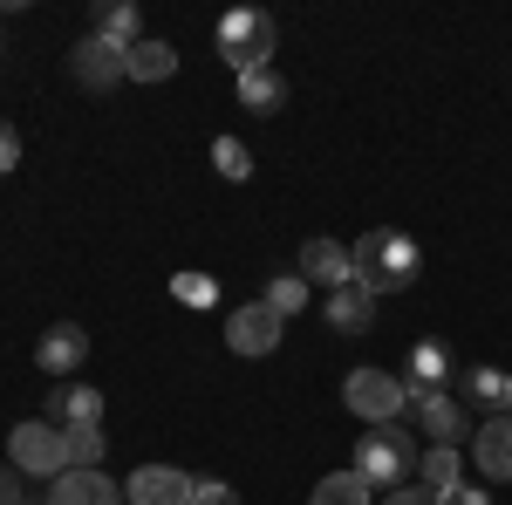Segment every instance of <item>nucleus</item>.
<instances>
[{
    "mask_svg": "<svg viewBox=\"0 0 512 505\" xmlns=\"http://www.w3.org/2000/svg\"><path fill=\"white\" fill-rule=\"evenodd\" d=\"M48 424L55 430H89V424H103V389H89V383H55L48 389Z\"/></svg>",
    "mask_w": 512,
    "mask_h": 505,
    "instance_id": "obj_12",
    "label": "nucleus"
},
{
    "mask_svg": "<svg viewBox=\"0 0 512 505\" xmlns=\"http://www.w3.org/2000/svg\"><path fill=\"white\" fill-rule=\"evenodd\" d=\"M294 273L335 294V287H349V280H355V253L342 246V239H308V246H301V267H294Z\"/></svg>",
    "mask_w": 512,
    "mask_h": 505,
    "instance_id": "obj_13",
    "label": "nucleus"
},
{
    "mask_svg": "<svg viewBox=\"0 0 512 505\" xmlns=\"http://www.w3.org/2000/svg\"><path fill=\"white\" fill-rule=\"evenodd\" d=\"M280 103H287V82H280V69H246V76H239V110L274 117Z\"/></svg>",
    "mask_w": 512,
    "mask_h": 505,
    "instance_id": "obj_20",
    "label": "nucleus"
},
{
    "mask_svg": "<svg viewBox=\"0 0 512 505\" xmlns=\"http://www.w3.org/2000/svg\"><path fill=\"white\" fill-rule=\"evenodd\" d=\"M349 253H355V280H362L376 301H383V294H403V287L417 280V267H424L417 239L396 233V226H376V233H362Z\"/></svg>",
    "mask_w": 512,
    "mask_h": 505,
    "instance_id": "obj_1",
    "label": "nucleus"
},
{
    "mask_svg": "<svg viewBox=\"0 0 512 505\" xmlns=\"http://www.w3.org/2000/svg\"><path fill=\"white\" fill-rule=\"evenodd\" d=\"M89 35L117 41V48H137V41H144V14H137L130 0H103V7L89 14Z\"/></svg>",
    "mask_w": 512,
    "mask_h": 505,
    "instance_id": "obj_18",
    "label": "nucleus"
},
{
    "mask_svg": "<svg viewBox=\"0 0 512 505\" xmlns=\"http://www.w3.org/2000/svg\"><path fill=\"white\" fill-rule=\"evenodd\" d=\"M123 499L130 505H192V478L178 465H137L130 485H123Z\"/></svg>",
    "mask_w": 512,
    "mask_h": 505,
    "instance_id": "obj_10",
    "label": "nucleus"
},
{
    "mask_svg": "<svg viewBox=\"0 0 512 505\" xmlns=\"http://www.w3.org/2000/svg\"><path fill=\"white\" fill-rule=\"evenodd\" d=\"M178 301L205 308V301H212V280H198V273H178Z\"/></svg>",
    "mask_w": 512,
    "mask_h": 505,
    "instance_id": "obj_29",
    "label": "nucleus"
},
{
    "mask_svg": "<svg viewBox=\"0 0 512 505\" xmlns=\"http://www.w3.org/2000/svg\"><path fill=\"white\" fill-rule=\"evenodd\" d=\"M260 301H267V308H274L280 321H294V314L308 308V280H301V273H274V280H267V294H260Z\"/></svg>",
    "mask_w": 512,
    "mask_h": 505,
    "instance_id": "obj_23",
    "label": "nucleus"
},
{
    "mask_svg": "<svg viewBox=\"0 0 512 505\" xmlns=\"http://www.w3.org/2000/svg\"><path fill=\"white\" fill-rule=\"evenodd\" d=\"M342 403H349V417H362V424H396L410 410V389H403V376L362 362V369L342 376Z\"/></svg>",
    "mask_w": 512,
    "mask_h": 505,
    "instance_id": "obj_3",
    "label": "nucleus"
},
{
    "mask_svg": "<svg viewBox=\"0 0 512 505\" xmlns=\"http://www.w3.org/2000/svg\"><path fill=\"white\" fill-rule=\"evenodd\" d=\"M417 444L403 437V424H369V437H355V471H362V485L383 499L396 485H410V471H417Z\"/></svg>",
    "mask_w": 512,
    "mask_h": 505,
    "instance_id": "obj_2",
    "label": "nucleus"
},
{
    "mask_svg": "<svg viewBox=\"0 0 512 505\" xmlns=\"http://www.w3.org/2000/svg\"><path fill=\"white\" fill-rule=\"evenodd\" d=\"M62 437H69V471H103V451H110L103 424H89V430H62Z\"/></svg>",
    "mask_w": 512,
    "mask_h": 505,
    "instance_id": "obj_24",
    "label": "nucleus"
},
{
    "mask_svg": "<svg viewBox=\"0 0 512 505\" xmlns=\"http://www.w3.org/2000/svg\"><path fill=\"white\" fill-rule=\"evenodd\" d=\"M376 505H444V499H437L431 485H417V478H410V485H396V492H383Z\"/></svg>",
    "mask_w": 512,
    "mask_h": 505,
    "instance_id": "obj_27",
    "label": "nucleus"
},
{
    "mask_svg": "<svg viewBox=\"0 0 512 505\" xmlns=\"http://www.w3.org/2000/svg\"><path fill=\"white\" fill-rule=\"evenodd\" d=\"M21 492H14V471H0V505H14Z\"/></svg>",
    "mask_w": 512,
    "mask_h": 505,
    "instance_id": "obj_31",
    "label": "nucleus"
},
{
    "mask_svg": "<svg viewBox=\"0 0 512 505\" xmlns=\"http://www.w3.org/2000/svg\"><path fill=\"white\" fill-rule=\"evenodd\" d=\"M328 328H342V335H369V328H376V294H369L362 280L335 287V294H328Z\"/></svg>",
    "mask_w": 512,
    "mask_h": 505,
    "instance_id": "obj_16",
    "label": "nucleus"
},
{
    "mask_svg": "<svg viewBox=\"0 0 512 505\" xmlns=\"http://www.w3.org/2000/svg\"><path fill=\"white\" fill-rule=\"evenodd\" d=\"M14 164H21V130H14V123L0 117V178H7Z\"/></svg>",
    "mask_w": 512,
    "mask_h": 505,
    "instance_id": "obj_28",
    "label": "nucleus"
},
{
    "mask_svg": "<svg viewBox=\"0 0 512 505\" xmlns=\"http://www.w3.org/2000/svg\"><path fill=\"white\" fill-rule=\"evenodd\" d=\"M472 465L485 471V478H499V485L512 478V417H485V424L472 430Z\"/></svg>",
    "mask_w": 512,
    "mask_h": 505,
    "instance_id": "obj_15",
    "label": "nucleus"
},
{
    "mask_svg": "<svg viewBox=\"0 0 512 505\" xmlns=\"http://www.w3.org/2000/svg\"><path fill=\"white\" fill-rule=\"evenodd\" d=\"M280 335H287V321H280L267 301H239V308L226 314V349L233 355H274Z\"/></svg>",
    "mask_w": 512,
    "mask_h": 505,
    "instance_id": "obj_7",
    "label": "nucleus"
},
{
    "mask_svg": "<svg viewBox=\"0 0 512 505\" xmlns=\"http://www.w3.org/2000/svg\"><path fill=\"white\" fill-rule=\"evenodd\" d=\"M35 362H41V376L69 383L82 362H89V328H76V321H55V328L35 342Z\"/></svg>",
    "mask_w": 512,
    "mask_h": 505,
    "instance_id": "obj_8",
    "label": "nucleus"
},
{
    "mask_svg": "<svg viewBox=\"0 0 512 505\" xmlns=\"http://www.w3.org/2000/svg\"><path fill=\"white\" fill-rule=\"evenodd\" d=\"M219 55L233 62V76H246V69H274V14H260V7L219 14Z\"/></svg>",
    "mask_w": 512,
    "mask_h": 505,
    "instance_id": "obj_4",
    "label": "nucleus"
},
{
    "mask_svg": "<svg viewBox=\"0 0 512 505\" xmlns=\"http://www.w3.org/2000/svg\"><path fill=\"white\" fill-rule=\"evenodd\" d=\"M178 76V48H171V41H137V48H130V82H171Z\"/></svg>",
    "mask_w": 512,
    "mask_h": 505,
    "instance_id": "obj_21",
    "label": "nucleus"
},
{
    "mask_svg": "<svg viewBox=\"0 0 512 505\" xmlns=\"http://www.w3.org/2000/svg\"><path fill=\"white\" fill-rule=\"evenodd\" d=\"M7 465L28 471V478H62L69 471V437L48 424V417H28V424L7 430Z\"/></svg>",
    "mask_w": 512,
    "mask_h": 505,
    "instance_id": "obj_5",
    "label": "nucleus"
},
{
    "mask_svg": "<svg viewBox=\"0 0 512 505\" xmlns=\"http://www.w3.org/2000/svg\"><path fill=\"white\" fill-rule=\"evenodd\" d=\"M410 417L417 430L431 437V444H458V437H472V417H465V403L444 389V396H410Z\"/></svg>",
    "mask_w": 512,
    "mask_h": 505,
    "instance_id": "obj_11",
    "label": "nucleus"
},
{
    "mask_svg": "<svg viewBox=\"0 0 512 505\" xmlns=\"http://www.w3.org/2000/svg\"><path fill=\"white\" fill-rule=\"evenodd\" d=\"M48 505H123V485L103 471H62L48 478Z\"/></svg>",
    "mask_w": 512,
    "mask_h": 505,
    "instance_id": "obj_14",
    "label": "nucleus"
},
{
    "mask_svg": "<svg viewBox=\"0 0 512 505\" xmlns=\"http://www.w3.org/2000/svg\"><path fill=\"white\" fill-rule=\"evenodd\" d=\"M506 417H512V410H506Z\"/></svg>",
    "mask_w": 512,
    "mask_h": 505,
    "instance_id": "obj_32",
    "label": "nucleus"
},
{
    "mask_svg": "<svg viewBox=\"0 0 512 505\" xmlns=\"http://www.w3.org/2000/svg\"><path fill=\"white\" fill-rule=\"evenodd\" d=\"M444 383H458V362H451V349L437 335H424L410 349V362H403V389L410 396H444Z\"/></svg>",
    "mask_w": 512,
    "mask_h": 505,
    "instance_id": "obj_9",
    "label": "nucleus"
},
{
    "mask_svg": "<svg viewBox=\"0 0 512 505\" xmlns=\"http://www.w3.org/2000/svg\"><path fill=\"white\" fill-rule=\"evenodd\" d=\"M308 505H376V492H369V485H362V471H328V478H321L315 492H308Z\"/></svg>",
    "mask_w": 512,
    "mask_h": 505,
    "instance_id": "obj_22",
    "label": "nucleus"
},
{
    "mask_svg": "<svg viewBox=\"0 0 512 505\" xmlns=\"http://www.w3.org/2000/svg\"><path fill=\"white\" fill-rule=\"evenodd\" d=\"M69 69H76L82 89H117V82H130V48H117V41H103V35H82L76 48H69Z\"/></svg>",
    "mask_w": 512,
    "mask_h": 505,
    "instance_id": "obj_6",
    "label": "nucleus"
},
{
    "mask_svg": "<svg viewBox=\"0 0 512 505\" xmlns=\"http://www.w3.org/2000/svg\"><path fill=\"white\" fill-rule=\"evenodd\" d=\"M458 389H465V403H485V410H499V417L512 410V376L492 369V362H472V369L458 376Z\"/></svg>",
    "mask_w": 512,
    "mask_h": 505,
    "instance_id": "obj_17",
    "label": "nucleus"
},
{
    "mask_svg": "<svg viewBox=\"0 0 512 505\" xmlns=\"http://www.w3.org/2000/svg\"><path fill=\"white\" fill-rule=\"evenodd\" d=\"M417 485H431L437 499H451V492L465 485V465H458V444H431V451L417 458Z\"/></svg>",
    "mask_w": 512,
    "mask_h": 505,
    "instance_id": "obj_19",
    "label": "nucleus"
},
{
    "mask_svg": "<svg viewBox=\"0 0 512 505\" xmlns=\"http://www.w3.org/2000/svg\"><path fill=\"white\" fill-rule=\"evenodd\" d=\"M14 505H21V499H14Z\"/></svg>",
    "mask_w": 512,
    "mask_h": 505,
    "instance_id": "obj_33",
    "label": "nucleus"
},
{
    "mask_svg": "<svg viewBox=\"0 0 512 505\" xmlns=\"http://www.w3.org/2000/svg\"><path fill=\"white\" fill-rule=\"evenodd\" d=\"M192 505H239V492L226 478H192Z\"/></svg>",
    "mask_w": 512,
    "mask_h": 505,
    "instance_id": "obj_26",
    "label": "nucleus"
},
{
    "mask_svg": "<svg viewBox=\"0 0 512 505\" xmlns=\"http://www.w3.org/2000/svg\"><path fill=\"white\" fill-rule=\"evenodd\" d=\"M212 164H219L226 178H246V171H253V151H246L239 137H219V144H212Z\"/></svg>",
    "mask_w": 512,
    "mask_h": 505,
    "instance_id": "obj_25",
    "label": "nucleus"
},
{
    "mask_svg": "<svg viewBox=\"0 0 512 505\" xmlns=\"http://www.w3.org/2000/svg\"><path fill=\"white\" fill-rule=\"evenodd\" d=\"M444 505H492V492H478V485H458V492H451Z\"/></svg>",
    "mask_w": 512,
    "mask_h": 505,
    "instance_id": "obj_30",
    "label": "nucleus"
}]
</instances>
